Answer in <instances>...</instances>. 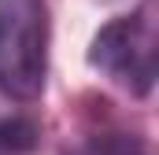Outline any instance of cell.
Here are the masks:
<instances>
[{"label": "cell", "mask_w": 159, "mask_h": 155, "mask_svg": "<svg viewBox=\"0 0 159 155\" xmlns=\"http://www.w3.org/2000/svg\"><path fill=\"white\" fill-rule=\"evenodd\" d=\"M104 111H93L85 129H81L74 140L63 144L59 155H148V137L133 126H126L111 115L107 100L100 104Z\"/></svg>", "instance_id": "3957f363"}, {"label": "cell", "mask_w": 159, "mask_h": 155, "mask_svg": "<svg viewBox=\"0 0 159 155\" xmlns=\"http://www.w3.org/2000/svg\"><path fill=\"white\" fill-rule=\"evenodd\" d=\"M41 148V122L30 115H0V155H34Z\"/></svg>", "instance_id": "277c9868"}, {"label": "cell", "mask_w": 159, "mask_h": 155, "mask_svg": "<svg viewBox=\"0 0 159 155\" xmlns=\"http://www.w3.org/2000/svg\"><path fill=\"white\" fill-rule=\"evenodd\" d=\"M52 7L48 0H0V96L34 104L48 85Z\"/></svg>", "instance_id": "7a4b0ae2"}, {"label": "cell", "mask_w": 159, "mask_h": 155, "mask_svg": "<svg viewBox=\"0 0 159 155\" xmlns=\"http://www.w3.org/2000/svg\"><path fill=\"white\" fill-rule=\"evenodd\" d=\"M89 67L122 85L133 100H148L159 78V4L141 0L129 15L104 22L89 41Z\"/></svg>", "instance_id": "6da1fadb"}]
</instances>
